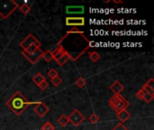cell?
<instances>
[{
	"instance_id": "6da1fadb",
	"label": "cell",
	"mask_w": 154,
	"mask_h": 130,
	"mask_svg": "<svg viewBox=\"0 0 154 130\" xmlns=\"http://www.w3.org/2000/svg\"><path fill=\"white\" fill-rule=\"evenodd\" d=\"M35 102L28 101V100L20 91H16L9 100H7L5 105L16 116H19L29 107V105Z\"/></svg>"
},
{
	"instance_id": "7a4b0ae2",
	"label": "cell",
	"mask_w": 154,
	"mask_h": 130,
	"mask_svg": "<svg viewBox=\"0 0 154 130\" xmlns=\"http://www.w3.org/2000/svg\"><path fill=\"white\" fill-rule=\"evenodd\" d=\"M18 7V3L14 0H0V17L5 20L7 19Z\"/></svg>"
},
{
	"instance_id": "3957f363",
	"label": "cell",
	"mask_w": 154,
	"mask_h": 130,
	"mask_svg": "<svg viewBox=\"0 0 154 130\" xmlns=\"http://www.w3.org/2000/svg\"><path fill=\"white\" fill-rule=\"evenodd\" d=\"M109 106L117 113V112H120L122 110H125L129 106H130V103L129 101L124 98L121 94L119 95H114L110 100H109Z\"/></svg>"
},
{
	"instance_id": "277c9868",
	"label": "cell",
	"mask_w": 154,
	"mask_h": 130,
	"mask_svg": "<svg viewBox=\"0 0 154 130\" xmlns=\"http://www.w3.org/2000/svg\"><path fill=\"white\" fill-rule=\"evenodd\" d=\"M68 119H69V123H71L74 127H79V126L80 124H82V123L85 121V119H86L85 116H84L79 109H75L69 115Z\"/></svg>"
},
{
	"instance_id": "5b68a950",
	"label": "cell",
	"mask_w": 154,
	"mask_h": 130,
	"mask_svg": "<svg viewBox=\"0 0 154 130\" xmlns=\"http://www.w3.org/2000/svg\"><path fill=\"white\" fill-rule=\"evenodd\" d=\"M42 52H43V51H42L41 48H40V49L36 50V51H35L34 52H32V53H28V52L23 51L22 54H23V56L24 58H26V60L29 61L32 64H35V63H37V62H39V60L42 58Z\"/></svg>"
},
{
	"instance_id": "8992f818",
	"label": "cell",
	"mask_w": 154,
	"mask_h": 130,
	"mask_svg": "<svg viewBox=\"0 0 154 130\" xmlns=\"http://www.w3.org/2000/svg\"><path fill=\"white\" fill-rule=\"evenodd\" d=\"M66 25L72 26V27L83 26V25H85V18L82 17V16H79V17H67L66 18Z\"/></svg>"
},
{
	"instance_id": "52a82bcc",
	"label": "cell",
	"mask_w": 154,
	"mask_h": 130,
	"mask_svg": "<svg viewBox=\"0 0 154 130\" xmlns=\"http://www.w3.org/2000/svg\"><path fill=\"white\" fill-rule=\"evenodd\" d=\"M50 109L48 106H46L43 102L39 101L36 103L35 107L33 108V111L40 117V118H43L48 112H49Z\"/></svg>"
},
{
	"instance_id": "ba28073f",
	"label": "cell",
	"mask_w": 154,
	"mask_h": 130,
	"mask_svg": "<svg viewBox=\"0 0 154 130\" xmlns=\"http://www.w3.org/2000/svg\"><path fill=\"white\" fill-rule=\"evenodd\" d=\"M40 43L35 37H34V35L33 34H32V33H30V34H28L21 43H20V46L23 49V51H25L28 47H30L31 45H32V44H34V43Z\"/></svg>"
},
{
	"instance_id": "9c48e42d",
	"label": "cell",
	"mask_w": 154,
	"mask_h": 130,
	"mask_svg": "<svg viewBox=\"0 0 154 130\" xmlns=\"http://www.w3.org/2000/svg\"><path fill=\"white\" fill-rule=\"evenodd\" d=\"M85 12V7L83 5H68L66 7V13L69 14H84Z\"/></svg>"
},
{
	"instance_id": "30bf717a",
	"label": "cell",
	"mask_w": 154,
	"mask_h": 130,
	"mask_svg": "<svg viewBox=\"0 0 154 130\" xmlns=\"http://www.w3.org/2000/svg\"><path fill=\"white\" fill-rule=\"evenodd\" d=\"M136 97H137L139 100H144L146 103H150V102L153 100L154 98L153 95H151V94H149V93H146V92L143 91V90H140L139 91H137Z\"/></svg>"
},
{
	"instance_id": "8fae6325",
	"label": "cell",
	"mask_w": 154,
	"mask_h": 130,
	"mask_svg": "<svg viewBox=\"0 0 154 130\" xmlns=\"http://www.w3.org/2000/svg\"><path fill=\"white\" fill-rule=\"evenodd\" d=\"M52 53V56H53V59L57 62L58 60H60L64 54L67 53V52L60 45H57V47L53 50V52H51Z\"/></svg>"
},
{
	"instance_id": "7c38bea8",
	"label": "cell",
	"mask_w": 154,
	"mask_h": 130,
	"mask_svg": "<svg viewBox=\"0 0 154 130\" xmlns=\"http://www.w3.org/2000/svg\"><path fill=\"white\" fill-rule=\"evenodd\" d=\"M125 87L124 85L120 82V81H115L111 86H110V90H112L114 92L115 95H119L121 94V92L124 90Z\"/></svg>"
},
{
	"instance_id": "4fadbf2b",
	"label": "cell",
	"mask_w": 154,
	"mask_h": 130,
	"mask_svg": "<svg viewBox=\"0 0 154 130\" xmlns=\"http://www.w3.org/2000/svg\"><path fill=\"white\" fill-rule=\"evenodd\" d=\"M116 117L121 121V123H124V122L127 121L131 118V114L126 109H125V110H122L120 112H117L116 113Z\"/></svg>"
},
{
	"instance_id": "5bb4252c",
	"label": "cell",
	"mask_w": 154,
	"mask_h": 130,
	"mask_svg": "<svg viewBox=\"0 0 154 130\" xmlns=\"http://www.w3.org/2000/svg\"><path fill=\"white\" fill-rule=\"evenodd\" d=\"M45 81V78H44V76L42 74V73H40V72H38V73H36L33 77H32V81L38 86L39 84H41L42 81Z\"/></svg>"
},
{
	"instance_id": "9a60e30c",
	"label": "cell",
	"mask_w": 154,
	"mask_h": 130,
	"mask_svg": "<svg viewBox=\"0 0 154 130\" xmlns=\"http://www.w3.org/2000/svg\"><path fill=\"white\" fill-rule=\"evenodd\" d=\"M57 122H58V124H59L60 127H66V126L69 123V119H68V117H67L66 115H61V116L57 119Z\"/></svg>"
},
{
	"instance_id": "2e32d148",
	"label": "cell",
	"mask_w": 154,
	"mask_h": 130,
	"mask_svg": "<svg viewBox=\"0 0 154 130\" xmlns=\"http://www.w3.org/2000/svg\"><path fill=\"white\" fill-rule=\"evenodd\" d=\"M42 58L46 62H50L51 60H53V56H52V53H51V51H44L42 52Z\"/></svg>"
},
{
	"instance_id": "e0dca14e",
	"label": "cell",
	"mask_w": 154,
	"mask_h": 130,
	"mask_svg": "<svg viewBox=\"0 0 154 130\" xmlns=\"http://www.w3.org/2000/svg\"><path fill=\"white\" fill-rule=\"evenodd\" d=\"M19 9H20V11H21V13L23 14H28L30 13V11H31V5L24 3L21 6H19Z\"/></svg>"
},
{
	"instance_id": "ac0fdd59",
	"label": "cell",
	"mask_w": 154,
	"mask_h": 130,
	"mask_svg": "<svg viewBox=\"0 0 154 130\" xmlns=\"http://www.w3.org/2000/svg\"><path fill=\"white\" fill-rule=\"evenodd\" d=\"M70 59V57H69V53L67 52L66 54H64L60 60H58L57 61V63L59 64V65H60V66H63L65 63H67L68 62H69V60Z\"/></svg>"
},
{
	"instance_id": "d6986e66",
	"label": "cell",
	"mask_w": 154,
	"mask_h": 130,
	"mask_svg": "<svg viewBox=\"0 0 154 130\" xmlns=\"http://www.w3.org/2000/svg\"><path fill=\"white\" fill-rule=\"evenodd\" d=\"M88 54H89V57H90L91 61H93L94 62H98L100 60V55L97 52H89Z\"/></svg>"
},
{
	"instance_id": "ffe728a7",
	"label": "cell",
	"mask_w": 154,
	"mask_h": 130,
	"mask_svg": "<svg viewBox=\"0 0 154 130\" xmlns=\"http://www.w3.org/2000/svg\"><path fill=\"white\" fill-rule=\"evenodd\" d=\"M88 120H89V122L92 123V124H97V123H98V122L100 121V118H99L97 114L93 113V114H91V115L89 116Z\"/></svg>"
},
{
	"instance_id": "44dd1931",
	"label": "cell",
	"mask_w": 154,
	"mask_h": 130,
	"mask_svg": "<svg viewBox=\"0 0 154 130\" xmlns=\"http://www.w3.org/2000/svg\"><path fill=\"white\" fill-rule=\"evenodd\" d=\"M75 84H76L79 88H84V87L86 86V84H87V81H86V80H85L84 78L80 77V78H79V79L75 81Z\"/></svg>"
},
{
	"instance_id": "7402d4cb",
	"label": "cell",
	"mask_w": 154,
	"mask_h": 130,
	"mask_svg": "<svg viewBox=\"0 0 154 130\" xmlns=\"http://www.w3.org/2000/svg\"><path fill=\"white\" fill-rule=\"evenodd\" d=\"M142 90H143V91H145L146 93H149V94H151V95H153L154 96V89H152V87H150V86H149L147 83H145V84L143 86Z\"/></svg>"
},
{
	"instance_id": "603a6c76",
	"label": "cell",
	"mask_w": 154,
	"mask_h": 130,
	"mask_svg": "<svg viewBox=\"0 0 154 130\" xmlns=\"http://www.w3.org/2000/svg\"><path fill=\"white\" fill-rule=\"evenodd\" d=\"M51 84H52L54 87H58V86H59V85H60V83L62 82V80H61V78H60V77L57 76V77H55V78L51 79Z\"/></svg>"
},
{
	"instance_id": "cb8c5ba5",
	"label": "cell",
	"mask_w": 154,
	"mask_h": 130,
	"mask_svg": "<svg viewBox=\"0 0 154 130\" xmlns=\"http://www.w3.org/2000/svg\"><path fill=\"white\" fill-rule=\"evenodd\" d=\"M41 129L42 130H54L55 129V128H54V126H53V125H52L51 122H46V123H44V124L42 126Z\"/></svg>"
},
{
	"instance_id": "d4e9b609",
	"label": "cell",
	"mask_w": 154,
	"mask_h": 130,
	"mask_svg": "<svg viewBox=\"0 0 154 130\" xmlns=\"http://www.w3.org/2000/svg\"><path fill=\"white\" fill-rule=\"evenodd\" d=\"M48 76L51 78V79H53V78H55V77H57V76H59V72L55 70V69H51L49 71H48Z\"/></svg>"
},
{
	"instance_id": "484cf974",
	"label": "cell",
	"mask_w": 154,
	"mask_h": 130,
	"mask_svg": "<svg viewBox=\"0 0 154 130\" xmlns=\"http://www.w3.org/2000/svg\"><path fill=\"white\" fill-rule=\"evenodd\" d=\"M38 87H39V89H40V90H45L49 87V84H48V82H47L46 81H42L41 84H39V85H38Z\"/></svg>"
},
{
	"instance_id": "4316f807",
	"label": "cell",
	"mask_w": 154,
	"mask_h": 130,
	"mask_svg": "<svg viewBox=\"0 0 154 130\" xmlns=\"http://www.w3.org/2000/svg\"><path fill=\"white\" fill-rule=\"evenodd\" d=\"M112 130H128L124 125H123V123H118L114 128Z\"/></svg>"
},
{
	"instance_id": "83f0119b",
	"label": "cell",
	"mask_w": 154,
	"mask_h": 130,
	"mask_svg": "<svg viewBox=\"0 0 154 130\" xmlns=\"http://www.w3.org/2000/svg\"><path fill=\"white\" fill-rule=\"evenodd\" d=\"M68 33H82L78 27H72Z\"/></svg>"
},
{
	"instance_id": "f1b7e54d",
	"label": "cell",
	"mask_w": 154,
	"mask_h": 130,
	"mask_svg": "<svg viewBox=\"0 0 154 130\" xmlns=\"http://www.w3.org/2000/svg\"><path fill=\"white\" fill-rule=\"evenodd\" d=\"M146 83H147L150 87H152V89H154V80L152 79V78H151V79H150Z\"/></svg>"
},
{
	"instance_id": "f546056e",
	"label": "cell",
	"mask_w": 154,
	"mask_h": 130,
	"mask_svg": "<svg viewBox=\"0 0 154 130\" xmlns=\"http://www.w3.org/2000/svg\"><path fill=\"white\" fill-rule=\"evenodd\" d=\"M114 2L116 3V4H117V3H118V4H122V3H123L122 1H117V0H114Z\"/></svg>"
}]
</instances>
